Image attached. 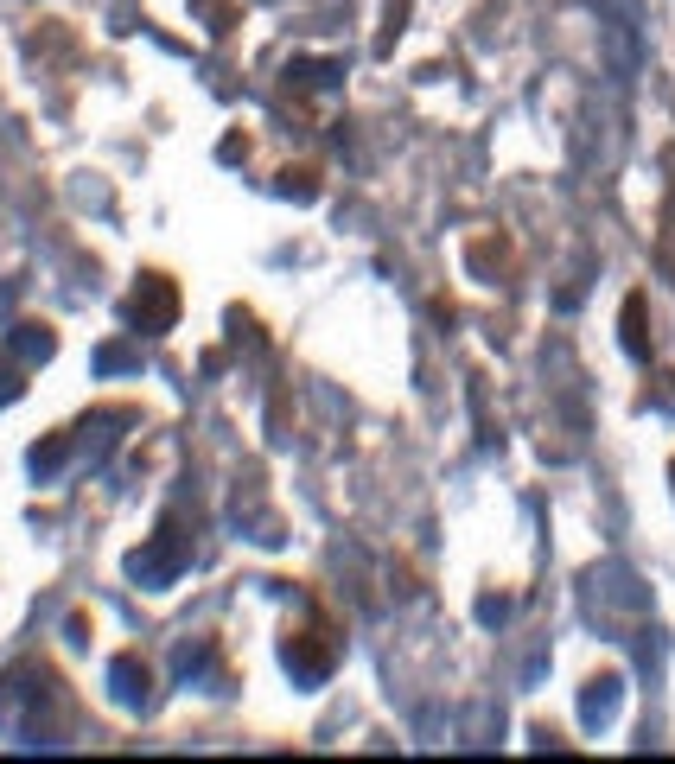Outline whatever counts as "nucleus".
I'll return each instance as SVG.
<instances>
[{"label":"nucleus","instance_id":"nucleus-1","mask_svg":"<svg viewBox=\"0 0 675 764\" xmlns=\"http://www.w3.org/2000/svg\"><path fill=\"white\" fill-rule=\"evenodd\" d=\"M179 319V287L172 274H141V300H134V325L141 332H160V325Z\"/></svg>","mask_w":675,"mask_h":764},{"label":"nucleus","instance_id":"nucleus-2","mask_svg":"<svg viewBox=\"0 0 675 764\" xmlns=\"http://www.w3.org/2000/svg\"><path fill=\"white\" fill-rule=\"evenodd\" d=\"M625 344L637 357L650 351V332H644V293H631V306H625Z\"/></svg>","mask_w":675,"mask_h":764}]
</instances>
